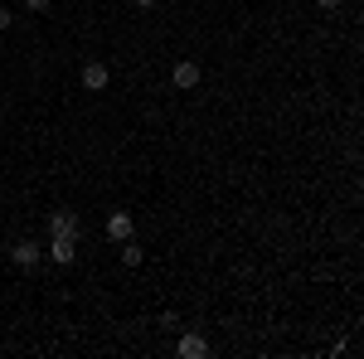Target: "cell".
Instances as JSON below:
<instances>
[{
    "instance_id": "obj_7",
    "label": "cell",
    "mask_w": 364,
    "mask_h": 359,
    "mask_svg": "<svg viewBox=\"0 0 364 359\" xmlns=\"http://www.w3.org/2000/svg\"><path fill=\"white\" fill-rule=\"evenodd\" d=\"M49 233H78V209H54L49 214Z\"/></svg>"
},
{
    "instance_id": "obj_2",
    "label": "cell",
    "mask_w": 364,
    "mask_h": 359,
    "mask_svg": "<svg viewBox=\"0 0 364 359\" xmlns=\"http://www.w3.org/2000/svg\"><path fill=\"white\" fill-rule=\"evenodd\" d=\"M170 83L180 87V92H190V87H199V63H195V58H180V63L170 68Z\"/></svg>"
},
{
    "instance_id": "obj_1",
    "label": "cell",
    "mask_w": 364,
    "mask_h": 359,
    "mask_svg": "<svg viewBox=\"0 0 364 359\" xmlns=\"http://www.w3.org/2000/svg\"><path fill=\"white\" fill-rule=\"evenodd\" d=\"M44 257H49V262H58V267H73V262H78V233H49Z\"/></svg>"
},
{
    "instance_id": "obj_8",
    "label": "cell",
    "mask_w": 364,
    "mask_h": 359,
    "mask_svg": "<svg viewBox=\"0 0 364 359\" xmlns=\"http://www.w3.org/2000/svg\"><path fill=\"white\" fill-rule=\"evenodd\" d=\"M141 262H146V248L127 238V243H122V267H141Z\"/></svg>"
},
{
    "instance_id": "obj_6",
    "label": "cell",
    "mask_w": 364,
    "mask_h": 359,
    "mask_svg": "<svg viewBox=\"0 0 364 359\" xmlns=\"http://www.w3.org/2000/svg\"><path fill=\"white\" fill-rule=\"evenodd\" d=\"M10 257H15V267H39V257H44V248H39V243H15V248H10Z\"/></svg>"
},
{
    "instance_id": "obj_3",
    "label": "cell",
    "mask_w": 364,
    "mask_h": 359,
    "mask_svg": "<svg viewBox=\"0 0 364 359\" xmlns=\"http://www.w3.org/2000/svg\"><path fill=\"white\" fill-rule=\"evenodd\" d=\"M175 355H180V359H204V355H209V340L195 335V331H185L180 340H175Z\"/></svg>"
},
{
    "instance_id": "obj_11",
    "label": "cell",
    "mask_w": 364,
    "mask_h": 359,
    "mask_svg": "<svg viewBox=\"0 0 364 359\" xmlns=\"http://www.w3.org/2000/svg\"><path fill=\"white\" fill-rule=\"evenodd\" d=\"M316 5H321V10H340V0H316Z\"/></svg>"
},
{
    "instance_id": "obj_4",
    "label": "cell",
    "mask_w": 364,
    "mask_h": 359,
    "mask_svg": "<svg viewBox=\"0 0 364 359\" xmlns=\"http://www.w3.org/2000/svg\"><path fill=\"white\" fill-rule=\"evenodd\" d=\"M132 233H136V219H132L127 209H117L112 219H107V238H112V243H127Z\"/></svg>"
},
{
    "instance_id": "obj_12",
    "label": "cell",
    "mask_w": 364,
    "mask_h": 359,
    "mask_svg": "<svg viewBox=\"0 0 364 359\" xmlns=\"http://www.w3.org/2000/svg\"><path fill=\"white\" fill-rule=\"evenodd\" d=\"M136 5H141V10H151V5H156V0H136Z\"/></svg>"
},
{
    "instance_id": "obj_10",
    "label": "cell",
    "mask_w": 364,
    "mask_h": 359,
    "mask_svg": "<svg viewBox=\"0 0 364 359\" xmlns=\"http://www.w3.org/2000/svg\"><path fill=\"white\" fill-rule=\"evenodd\" d=\"M49 5H54V0H25V10H34V15H44Z\"/></svg>"
},
{
    "instance_id": "obj_9",
    "label": "cell",
    "mask_w": 364,
    "mask_h": 359,
    "mask_svg": "<svg viewBox=\"0 0 364 359\" xmlns=\"http://www.w3.org/2000/svg\"><path fill=\"white\" fill-rule=\"evenodd\" d=\"M10 25H15V10H5V5H0V34H5Z\"/></svg>"
},
{
    "instance_id": "obj_5",
    "label": "cell",
    "mask_w": 364,
    "mask_h": 359,
    "mask_svg": "<svg viewBox=\"0 0 364 359\" xmlns=\"http://www.w3.org/2000/svg\"><path fill=\"white\" fill-rule=\"evenodd\" d=\"M107 83H112L107 63H97V58H92V63H83V87H87V92H102Z\"/></svg>"
}]
</instances>
